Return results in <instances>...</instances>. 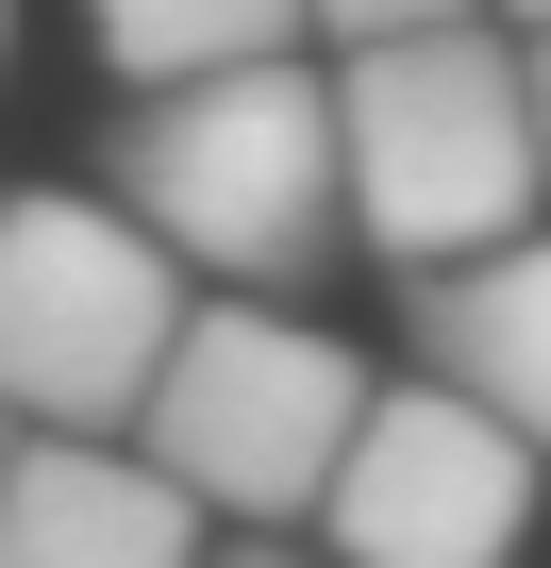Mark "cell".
I'll use <instances>...</instances> for the list:
<instances>
[{
  "label": "cell",
  "mask_w": 551,
  "mask_h": 568,
  "mask_svg": "<svg viewBox=\"0 0 551 568\" xmlns=\"http://www.w3.org/2000/svg\"><path fill=\"white\" fill-rule=\"evenodd\" d=\"M418 352H435V385H468V402L551 468V217H518V234L418 267Z\"/></svg>",
  "instance_id": "52a82bcc"
},
{
  "label": "cell",
  "mask_w": 551,
  "mask_h": 568,
  "mask_svg": "<svg viewBox=\"0 0 551 568\" xmlns=\"http://www.w3.org/2000/svg\"><path fill=\"white\" fill-rule=\"evenodd\" d=\"M534 452L468 402V385H368L335 485H318V535L351 568H518L534 535Z\"/></svg>",
  "instance_id": "5b68a950"
},
{
  "label": "cell",
  "mask_w": 551,
  "mask_h": 568,
  "mask_svg": "<svg viewBox=\"0 0 551 568\" xmlns=\"http://www.w3.org/2000/svg\"><path fill=\"white\" fill-rule=\"evenodd\" d=\"M335 201H351V234L385 267H451V251L518 234L551 201L534 101H518V34L451 18V34L335 51Z\"/></svg>",
  "instance_id": "7a4b0ae2"
},
{
  "label": "cell",
  "mask_w": 551,
  "mask_h": 568,
  "mask_svg": "<svg viewBox=\"0 0 551 568\" xmlns=\"http://www.w3.org/2000/svg\"><path fill=\"white\" fill-rule=\"evenodd\" d=\"M217 568H302V551H217Z\"/></svg>",
  "instance_id": "7c38bea8"
},
{
  "label": "cell",
  "mask_w": 551,
  "mask_h": 568,
  "mask_svg": "<svg viewBox=\"0 0 551 568\" xmlns=\"http://www.w3.org/2000/svg\"><path fill=\"white\" fill-rule=\"evenodd\" d=\"M184 335V267L118 201H0V418L18 435H134Z\"/></svg>",
  "instance_id": "277c9868"
},
{
  "label": "cell",
  "mask_w": 551,
  "mask_h": 568,
  "mask_svg": "<svg viewBox=\"0 0 551 568\" xmlns=\"http://www.w3.org/2000/svg\"><path fill=\"white\" fill-rule=\"evenodd\" d=\"M0 568H201V501L134 435H18L0 452Z\"/></svg>",
  "instance_id": "8992f818"
},
{
  "label": "cell",
  "mask_w": 551,
  "mask_h": 568,
  "mask_svg": "<svg viewBox=\"0 0 551 568\" xmlns=\"http://www.w3.org/2000/svg\"><path fill=\"white\" fill-rule=\"evenodd\" d=\"M484 18H518V34H534V18H551V0H484Z\"/></svg>",
  "instance_id": "8fae6325"
},
{
  "label": "cell",
  "mask_w": 551,
  "mask_h": 568,
  "mask_svg": "<svg viewBox=\"0 0 551 568\" xmlns=\"http://www.w3.org/2000/svg\"><path fill=\"white\" fill-rule=\"evenodd\" d=\"M0 68H18V0H0Z\"/></svg>",
  "instance_id": "4fadbf2b"
},
{
  "label": "cell",
  "mask_w": 551,
  "mask_h": 568,
  "mask_svg": "<svg viewBox=\"0 0 551 568\" xmlns=\"http://www.w3.org/2000/svg\"><path fill=\"white\" fill-rule=\"evenodd\" d=\"M451 18H484V0H302L318 51H385V34H451Z\"/></svg>",
  "instance_id": "9c48e42d"
},
{
  "label": "cell",
  "mask_w": 551,
  "mask_h": 568,
  "mask_svg": "<svg viewBox=\"0 0 551 568\" xmlns=\"http://www.w3.org/2000/svg\"><path fill=\"white\" fill-rule=\"evenodd\" d=\"M118 84H201V68H267L302 51V0H101Z\"/></svg>",
  "instance_id": "ba28073f"
},
{
  "label": "cell",
  "mask_w": 551,
  "mask_h": 568,
  "mask_svg": "<svg viewBox=\"0 0 551 568\" xmlns=\"http://www.w3.org/2000/svg\"><path fill=\"white\" fill-rule=\"evenodd\" d=\"M518 101H534V168H551V18L518 34Z\"/></svg>",
  "instance_id": "30bf717a"
},
{
  "label": "cell",
  "mask_w": 551,
  "mask_h": 568,
  "mask_svg": "<svg viewBox=\"0 0 551 568\" xmlns=\"http://www.w3.org/2000/svg\"><path fill=\"white\" fill-rule=\"evenodd\" d=\"M351 418H368V368H351L318 318H285V302H201V318L167 335L151 402H134V452H151L201 518H318Z\"/></svg>",
  "instance_id": "3957f363"
},
{
  "label": "cell",
  "mask_w": 551,
  "mask_h": 568,
  "mask_svg": "<svg viewBox=\"0 0 551 568\" xmlns=\"http://www.w3.org/2000/svg\"><path fill=\"white\" fill-rule=\"evenodd\" d=\"M118 217L167 267H217L234 302L318 284L335 234H351V201H335V84L302 51L201 68V84H134V118H118Z\"/></svg>",
  "instance_id": "6da1fadb"
},
{
  "label": "cell",
  "mask_w": 551,
  "mask_h": 568,
  "mask_svg": "<svg viewBox=\"0 0 551 568\" xmlns=\"http://www.w3.org/2000/svg\"><path fill=\"white\" fill-rule=\"evenodd\" d=\"M0 452H18V418H0Z\"/></svg>",
  "instance_id": "5bb4252c"
}]
</instances>
